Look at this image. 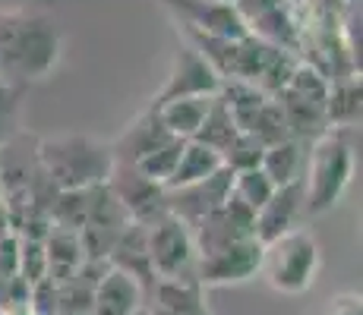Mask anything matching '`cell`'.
Returning <instances> with one entry per match:
<instances>
[{
	"instance_id": "cell-1",
	"label": "cell",
	"mask_w": 363,
	"mask_h": 315,
	"mask_svg": "<svg viewBox=\"0 0 363 315\" xmlns=\"http://www.w3.org/2000/svg\"><path fill=\"white\" fill-rule=\"evenodd\" d=\"M57 19L35 10L0 13V79L23 88L54 73L60 60Z\"/></svg>"
},
{
	"instance_id": "cell-2",
	"label": "cell",
	"mask_w": 363,
	"mask_h": 315,
	"mask_svg": "<svg viewBox=\"0 0 363 315\" xmlns=\"http://www.w3.org/2000/svg\"><path fill=\"white\" fill-rule=\"evenodd\" d=\"M41 177L57 193L69 189H95L104 186L114 171L111 145H101L89 136H54L41 139L35 151Z\"/></svg>"
},
{
	"instance_id": "cell-3",
	"label": "cell",
	"mask_w": 363,
	"mask_h": 315,
	"mask_svg": "<svg viewBox=\"0 0 363 315\" xmlns=\"http://www.w3.org/2000/svg\"><path fill=\"white\" fill-rule=\"evenodd\" d=\"M354 132L329 130L306 151L303 180V218H319L332 212L354 180Z\"/></svg>"
},
{
	"instance_id": "cell-4",
	"label": "cell",
	"mask_w": 363,
	"mask_h": 315,
	"mask_svg": "<svg viewBox=\"0 0 363 315\" xmlns=\"http://www.w3.org/2000/svg\"><path fill=\"white\" fill-rule=\"evenodd\" d=\"M319 262L323 258H319L316 236L306 227H294L262 246L259 275L265 277V284L272 290L297 297V293H306L316 284Z\"/></svg>"
},
{
	"instance_id": "cell-5",
	"label": "cell",
	"mask_w": 363,
	"mask_h": 315,
	"mask_svg": "<svg viewBox=\"0 0 363 315\" xmlns=\"http://www.w3.org/2000/svg\"><path fill=\"white\" fill-rule=\"evenodd\" d=\"M145 240H149L152 271L158 281H190L196 277V246H193V230L180 218H164L145 224Z\"/></svg>"
},
{
	"instance_id": "cell-6",
	"label": "cell",
	"mask_w": 363,
	"mask_h": 315,
	"mask_svg": "<svg viewBox=\"0 0 363 315\" xmlns=\"http://www.w3.org/2000/svg\"><path fill=\"white\" fill-rule=\"evenodd\" d=\"M130 214L123 212V205L111 195L108 186H95L92 199H89V214L86 224L79 230V243L86 252V262H108L114 243L121 240V234L127 230Z\"/></svg>"
},
{
	"instance_id": "cell-7",
	"label": "cell",
	"mask_w": 363,
	"mask_h": 315,
	"mask_svg": "<svg viewBox=\"0 0 363 315\" xmlns=\"http://www.w3.org/2000/svg\"><path fill=\"white\" fill-rule=\"evenodd\" d=\"M218 88H221L218 73L208 67L196 47L184 41L177 47V54H174L171 73H167L162 92L152 98L149 108H162V104L177 101V98H208V95H218Z\"/></svg>"
},
{
	"instance_id": "cell-8",
	"label": "cell",
	"mask_w": 363,
	"mask_h": 315,
	"mask_svg": "<svg viewBox=\"0 0 363 315\" xmlns=\"http://www.w3.org/2000/svg\"><path fill=\"white\" fill-rule=\"evenodd\" d=\"M193 230V246H196V258L212 256L218 249H228L240 240L256 236V214L243 208L228 195L225 205H218L212 214H206Z\"/></svg>"
},
{
	"instance_id": "cell-9",
	"label": "cell",
	"mask_w": 363,
	"mask_h": 315,
	"mask_svg": "<svg viewBox=\"0 0 363 315\" xmlns=\"http://www.w3.org/2000/svg\"><path fill=\"white\" fill-rule=\"evenodd\" d=\"M259 265H262V243L256 236H250V240H240L228 249L196 258V281L202 290L206 287L243 284L259 275Z\"/></svg>"
},
{
	"instance_id": "cell-10",
	"label": "cell",
	"mask_w": 363,
	"mask_h": 315,
	"mask_svg": "<svg viewBox=\"0 0 363 315\" xmlns=\"http://www.w3.org/2000/svg\"><path fill=\"white\" fill-rule=\"evenodd\" d=\"M111 195L123 205V212L130 214V221L136 224H152L158 218H164L167 208H164V189L152 180H145L136 167L130 164H117L114 161V171H111L108 183Z\"/></svg>"
},
{
	"instance_id": "cell-11",
	"label": "cell",
	"mask_w": 363,
	"mask_h": 315,
	"mask_svg": "<svg viewBox=\"0 0 363 315\" xmlns=\"http://www.w3.org/2000/svg\"><path fill=\"white\" fill-rule=\"evenodd\" d=\"M231 177L234 173L228 171V167H221L218 173H212L208 180H199V183H193V186L164 189L167 214L180 218L186 227H196L206 214H212L215 208L228 202V195H231Z\"/></svg>"
},
{
	"instance_id": "cell-12",
	"label": "cell",
	"mask_w": 363,
	"mask_h": 315,
	"mask_svg": "<svg viewBox=\"0 0 363 315\" xmlns=\"http://www.w3.org/2000/svg\"><path fill=\"white\" fill-rule=\"evenodd\" d=\"M162 4L174 13L177 25H186V29H199L206 35H218V38H247L250 35L231 4H218V0H162Z\"/></svg>"
},
{
	"instance_id": "cell-13",
	"label": "cell",
	"mask_w": 363,
	"mask_h": 315,
	"mask_svg": "<svg viewBox=\"0 0 363 315\" xmlns=\"http://www.w3.org/2000/svg\"><path fill=\"white\" fill-rule=\"evenodd\" d=\"M300 218H303V180H294L288 186H278L272 199L256 212V240L265 246L294 230Z\"/></svg>"
},
{
	"instance_id": "cell-14",
	"label": "cell",
	"mask_w": 363,
	"mask_h": 315,
	"mask_svg": "<svg viewBox=\"0 0 363 315\" xmlns=\"http://www.w3.org/2000/svg\"><path fill=\"white\" fill-rule=\"evenodd\" d=\"M108 265H111V268H117V271H123V275H130L133 281L145 290V299L152 297L158 277H155V271H152L149 240H145V224H136V221L127 224V230H123L121 240H117L114 249H111Z\"/></svg>"
},
{
	"instance_id": "cell-15",
	"label": "cell",
	"mask_w": 363,
	"mask_h": 315,
	"mask_svg": "<svg viewBox=\"0 0 363 315\" xmlns=\"http://www.w3.org/2000/svg\"><path fill=\"white\" fill-rule=\"evenodd\" d=\"M145 290L133 281L130 275L111 268L101 275V281L95 284L92 297V315H136L145 309Z\"/></svg>"
},
{
	"instance_id": "cell-16",
	"label": "cell",
	"mask_w": 363,
	"mask_h": 315,
	"mask_svg": "<svg viewBox=\"0 0 363 315\" xmlns=\"http://www.w3.org/2000/svg\"><path fill=\"white\" fill-rule=\"evenodd\" d=\"M164 139H174V136H167L164 132V126H162V120H158L155 110L145 108V114H139L136 120L123 130V136L111 145V155H114L117 164H130L133 167L139 158H145L152 149H158Z\"/></svg>"
},
{
	"instance_id": "cell-17",
	"label": "cell",
	"mask_w": 363,
	"mask_h": 315,
	"mask_svg": "<svg viewBox=\"0 0 363 315\" xmlns=\"http://www.w3.org/2000/svg\"><path fill=\"white\" fill-rule=\"evenodd\" d=\"M45 258H48V281H54V284L69 281V277L86 265V252H82L79 234L51 227L45 236Z\"/></svg>"
},
{
	"instance_id": "cell-18",
	"label": "cell",
	"mask_w": 363,
	"mask_h": 315,
	"mask_svg": "<svg viewBox=\"0 0 363 315\" xmlns=\"http://www.w3.org/2000/svg\"><path fill=\"white\" fill-rule=\"evenodd\" d=\"M325 123H329V130H341V132L360 130V73L329 82Z\"/></svg>"
},
{
	"instance_id": "cell-19",
	"label": "cell",
	"mask_w": 363,
	"mask_h": 315,
	"mask_svg": "<svg viewBox=\"0 0 363 315\" xmlns=\"http://www.w3.org/2000/svg\"><path fill=\"white\" fill-rule=\"evenodd\" d=\"M212 98H177V101H167L162 108H149L158 114V120H162L164 132L174 139H184V142H190V139H196L202 120H206L208 108H212Z\"/></svg>"
},
{
	"instance_id": "cell-20",
	"label": "cell",
	"mask_w": 363,
	"mask_h": 315,
	"mask_svg": "<svg viewBox=\"0 0 363 315\" xmlns=\"http://www.w3.org/2000/svg\"><path fill=\"white\" fill-rule=\"evenodd\" d=\"M221 167L225 164H221L218 151H212L208 145L190 139V142H184V151H180L177 167H174V173H171V180L164 183V189L193 186V183H199V180H208L212 173H218Z\"/></svg>"
},
{
	"instance_id": "cell-21",
	"label": "cell",
	"mask_w": 363,
	"mask_h": 315,
	"mask_svg": "<svg viewBox=\"0 0 363 315\" xmlns=\"http://www.w3.org/2000/svg\"><path fill=\"white\" fill-rule=\"evenodd\" d=\"M303 149L306 145L297 142V139H284V142L269 145V149L262 151L259 171L272 180V186L275 189L300 180V171H303V164H306V151Z\"/></svg>"
},
{
	"instance_id": "cell-22",
	"label": "cell",
	"mask_w": 363,
	"mask_h": 315,
	"mask_svg": "<svg viewBox=\"0 0 363 315\" xmlns=\"http://www.w3.org/2000/svg\"><path fill=\"white\" fill-rule=\"evenodd\" d=\"M240 132V126L234 123V117H231V110L225 108V101H221L218 95L212 98V108H208V114H206V120H202L199 126V132H196V142L202 145H208L212 151H225L228 145H231V139Z\"/></svg>"
},
{
	"instance_id": "cell-23",
	"label": "cell",
	"mask_w": 363,
	"mask_h": 315,
	"mask_svg": "<svg viewBox=\"0 0 363 315\" xmlns=\"http://www.w3.org/2000/svg\"><path fill=\"white\" fill-rule=\"evenodd\" d=\"M180 151H184V139H164L158 149H152L149 155L139 158L133 167H136L145 180H152V183H158L164 189V183L171 180V173H174V167H177Z\"/></svg>"
},
{
	"instance_id": "cell-24",
	"label": "cell",
	"mask_w": 363,
	"mask_h": 315,
	"mask_svg": "<svg viewBox=\"0 0 363 315\" xmlns=\"http://www.w3.org/2000/svg\"><path fill=\"white\" fill-rule=\"evenodd\" d=\"M272 193H275V186H272V180L265 177L259 167L256 171H240L231 177V199L240 202L243 208H250L253 214L272 199Z\"/></svg>"
},
{
	"instance_id": "cell-25",
	"label": "cell",
	"mask_w": 363,
	"mask_h": 315,
	"mask_svg": "<svg viewBox=\"0 0 363 315\" xmlns=\"http://www.w3.org/2000/svg\"><path fill=\"white\" fill-rule=\"evenodd\" d=\"M247 132H250V136L259 139L265 149H269V145L284 142V139H291V130H288V120H284L281 104H278L275 98H269V101H265L262 108L256 110L253 120H250Z\"/></svg>"
},
{
	"instance_id": "cell-26",
	"label": "cell",
	"mask_w": 363,
	"mask_h": 315,
	"mask_svg": "<svg viewBox=\"0 0 363 315\" xmlns=\"http://www.w3.org/2000/svg\"><path fill=\"white\" fill-rule=\"evenodd\" d=\"M262 151H265V145L259 142V139L250 136L247 130H240V132H237V136L231 139V145L221 151V164H225L231 173L256 171V167L262 164Z\"/></svg>"
},
{
	"instance_id": "cell-27",
	"label": "cell",
	"mask_w": 363,
	"mask_h": 315,
	"mask_svg": "<svg viewBox=\"0 0 363 315\" xmlns=\"http://www.w3.org/2000/svg\"><path fill=\"white\" fill-rule=\"evenodd\" d=\"M19 92L23 88L0 79V149L10 145L19 132Z\"/></svg>"
},
{
	"instance_id": "cell-28",
	"label": "cell",
	"mask_w": 363,
	"mask_h": 315,
	"mask_svg": "<svg viewBox=\"0 0 363 315\" xmlns=\"http://www.w3.org/2000/svg\"><path fill=\"white\" fill-rule=\"evenodd\" d=\"M325 315H363L360 293H341V297H335L332 306L325 309Z\"/></svg>"
},
{
	"instance_id": "cell-29",
	"label": "cell",
	"mask_w": 363,
	"mask_h": 315,
	"mask_svg": "<svg viewBox=\"0 0 363 315\" xmlns=\"http://www.w3.org/2000/svg\"><path fill=\"white\" fill-rule=\"evenodd\" d=\"M0 315H38V312H35V309H32V303L26 299V303H10Z\"/></svg>"
},
{
	"instance_id": "cell-30",
	"label": "cell",
	"mask_w": 363,
	"mask_h": 315,
	"mask_svg": "<svg viewBox=\"0 0 363 315\" xmlns=\"http://www.w3.org/2000/svg\"><path fill=\"white\" fill-rule=\"evenodd\" d=\"M145 315H177V312L164 309V306H158V303H145Z\"/></svg>"
},
{
	"instance_id": "cell-31",
	"label": "cell",
	"mask_w": 363,
	"mask_h": 315,
	"mask_svg": "<svg viewBox=\"0 0 363 315\" xmlns=\"http://www.w3.org/2000/svg\"><path fill=\"white\" fill-rule=\"evenodd\" d=\"M218 4H231L234 6V0H218Z\"/></svg>"
},
{
	"instance_id": "cell-32",
	"label": "cell",
	"mask_w": 363,
	"mask_h": 315,
	"mask_svg": "<svg viewBox=\"0 0 363 315\" xmlns=\"http://www.w3.org/2000/svg\"><path fill=\"white\" fill-rule=\"evenodd\" d=\"M136 315H145V309H143V312H136Z\"/></svg>"
}]
</instances>
